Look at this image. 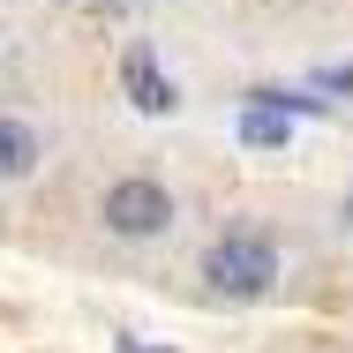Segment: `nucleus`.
<instances>
[{
	"label": "nucleus",
	"instance_id": "nucleus-2",
	"mask_svg": "<svg viewBox=\"0 0 353 353\" xmlns=\"http://www.w3.org/2000/svg\"><path fill=\"white\" fill-rule=\"evenodd\" d=\"M98 225L121 248H158V241L181 233V188L158 181V173H121V181L98 188Z\"/></svg>",
	"mask_w": 353,
	"mask_h": 353
},
{
	"label": "nucleus",
	"instance_id": "nucleus-5",
	"mask_svg": "<svg viewBox=\"0 0 353 353\" xmlns=\"http://www.w3.org/2000/svg\"><path fill=\"white\" fill-rule=\"evenodd\" d=\"M121 98H128L136 113H150V121H165V113L181 105L173 75L158 68V53H150V46H128V53H121Z\"/></svg>",
	"mask_w": 353,
	"mask_h": 353
},
{
	"label": "nucleus",
	"instance_id": "nucleus-3",
	"mask_svg": "<svg viewBox=\"0 0 353 353\" xmlns=\"http://www.w3.org/2000/svg\"><path fill=\"white\" fill-rule=\"evenodd\" d=\"M301 121H293V98L285 90H248L241 113H233V143L241 150H293Z\"/></svg>",
	"mask_w": 353,
	"mask_h": 353
},
{
	"label": "nucleus",
	"instance_id": "nucleus-1",
	"mask_svg": "<svg viewBox=\"0 0 353 353\" xmlns=\"http://www.w3.org/2000/svg\"><path fill=\"white\" fill-rule=\"evenodd\" d=\"M293 271V256H285V241L271 225H218L211 241H203V256H196V279L211 301H271Z\"/></svg>",
	"mask_w": 353,
	"mask_h": 353
},
{
	"label": "nucleus",
	"instance_id": "nucleus-6",
	"mask_svg": "<svg viewBox=\"0 0 353 353\" xmlns=\"http://www.w3.org/2000/svg\"><path fill=\"white\" fill-rule=\"evenodd\" d=\"M316 90H339V98H353V61H331V68H316Z\"/></svg>",
	"mask_w": 353,
	"mask_h": 353
},
{
	"label": "nucleus",
	"instance_id": "nucleus-4",
	"mask_svg": "<svg viewBox=\"0 0 353 353\" xmlns=\"http://www.w3.org/2000/svg\"><path fill=\"white\" fill-rule=\"evenodd\" d=\"M53 165V136L30 113H0V188H23Z\"/></svg>",
	"mask_w": 353,
	"mask_h": 353
}]
</instances>
